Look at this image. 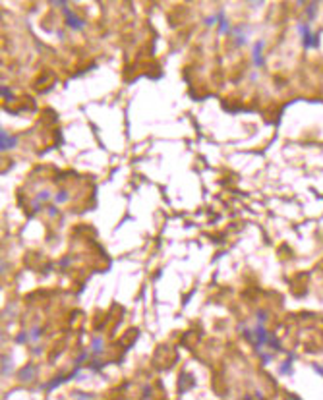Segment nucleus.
Masks as SVG:
<instances>
[{
  "instance_id": "nucleus-1",
  "label": "nucleus",
  "mask_w": 323,
  "mask_h": 400,
  "mask_svg": "<svg viewBox=\"0 0 323 400\" xmlns=\"http://www.w3.org/2000/svg\"><path fill=\"white\" fill-rule=\"evenodd\" d=\"M300 35H302V41H304L306 49H312V47H318V35L312 33V29L308 25L300 27Z\"/></svg>"
},
{
  "instance_id": "nucleus-2",
  "label": "nucleus",
  "mask_w": 323,
  "mask_h": 400,
  "mask_svg": "<svg viewBox=\"0 0 323 400\" xmlns=\"http://www.w3.org/2000/svg\"><path fill=\"white\" fill-rule=\"evenodd\" d=\"M35 365L33 364H27L25 367H21L18 371V381L19 383H31L35 379Z\"/></svg>"
},
{
  "instance_id": "nucleus-3",
  "label": "nucleus",
  "mask_w": 323,
  "mask_h": 400,
  "mask_svg": "<svg viewBox=\"0 0 323 400\" xmlns=\"http://www.w3.org/2000/svg\"><path fill=\"white\" fill-rule=\"evenodd\" d=\"M64 17H66V25H70L72 29H81V27H83V23H85L81 17L76 16L72 10H68L66 6H64Z\"/></svg>"
},
{
  "instance_id": "nucleus-4",
  "label": "nucleus",
  "mask_w": 323,
  "mask_h": 400,
  "mask_svg": "<svg viewBox=\"0 0 323 400\" xmlns=\"http://www.w3.org/2000/svg\"><path fill=\"white\" fill-rule=\"evenodd\" d=\"M0 149L2 151H10V149H14L16 145H18V138H14V136H10L8 132H4L2 130V134H0Z\"/></svg>"
},
{
  "instance_id": "nucleus-5",
  "label": "nucleus",
  "mask_w": 323,
  "mask_h": 400,
  "mask_svg": "<svg viewBox=\"0 0 323 400\" xmlns=\"http://www.w3.org/2000/svg\"><path fill=\"white\" fill-rule=\"evenodd\" d=\"M251 58H253V64L255 66H263V43L257 41L251 49Z\"/></svg>"
},
{
  "instance_id": "nucleus-6",
  "label": "nucleus",
  "mask_w": 323,
  "mask_h": 400,
  "mask_svg": "<svg viewBox=\"0 0 323 400\" xmlns=\"http://www.w3.org/2000/svg\"><path fill=\"white\" fill-rule=\"evenodd\" d=\"M178 385H180V395H184L188 389H192V387H194V377H192L188 371H184V373L180 375Z\"/></svg>"
},
{
  "instance_id": "nucleus-7",
  "label": "nucleus",
  "mask_w": 323,
  "mask_h": 400,
  "mask_svg": "<svg viewBox=\"0 0 323 400\" xmlns=\"http://www.w3.org/2000/svg\"><path fill=\"white\" fill-rule=\"evenodd\" d=\"M12 371H14V360H12V356L4 354L2 356V377L12 375Z\"/></svg>"
},
{
  "instance_id": "nucleus-8",
  "label": "nucleus",
  "mask_w": 323,
  "mask_h": 400,
  "mask_svg": "<svg viewBox=\"0 0 323 400\" xmlns=\"http://www.w3.org/2000/svg\"><path fill=\"white\" fill-rule=\"evenodd\" d=\"M103 348H105V342H103L101 336H97V338L91 342V352H93L95 356H101V354H103Z\"/></svg>"
},
{
  "instance_id": "nucleus-9",
  "label": "nucleus",
  "mask_w": 323,
  "mask_h": 400,
  "mask_svg": "<svg viewBox=\"0 0 323 400\" xmlns=\"http://www.w3.org/2000/svg\"><path fill=\"white\" fill-rule=\"evenodd\" d=\"M217 21H219V29H221V33H229V21H227V16H225V14H219V16H217Z\"/></svg>"
},
{
  "instance_id": "nucleus-10",
  "label": "nucleus",
  "mask_w": 323,
  "mask_h": 400,
  "mask_svg": "<svg viewBox=\"0 0 323 400\" xmlns=\"http://www.w3.org/2000/svg\"><path fill=\"white\" fill-rule=\"evenodd\" d=\"M41 334H43V330L39 329V327H31V329H29V340H31V342H39Z\"/></svg>"
},
{
  "instance_id": "nucleus-11",
  "label": "nucleus",
  "mask_w": 323,
  "mask_h": 400,
  "mask_svg": "<svg viewBox=\"0 0 323 400\" xmlns=\"http://www.w3.org/2000/svg\"><path fill=\"white\" fill-rule=\"evenodd\" d=\"M234 35H236V45H244V43H246V31H244V27H238Z\"/></svg>"
},
{
  "instance_id": "nucleus-12",
  "label": "nucleus",
  "mask_w": 323,
  "mask_h": 400,
  "mask_svg": "<svg viewBox=\"0 0 323 400\" xmlns=\"http://www.w3.org/2000/svg\"><path fill=\"white\" fill-rule=\"evenodd\" d=\"M25 342H29V330H21L16 336V344H25Z\"/></svg>"
},
{
  "instance_id": "nucleus-13",
  "label": "nucleus",
  "mask_w": 323,
  "mask_h": 400,
  "mask_svg": "<svg viewBox=\"0 0 323 400\" xmlns=\"http://www.w3.org/2000/svg\"><path fill=\"white\" fill-rule=\"evenodd\" d=\"M66 199H68V191H66V190H60L58 193H56V197H54V201H56V203H64Z\"/></svg>"
},
{
  "instance_id": "nucleus-14",
  "label": "nucleus",
  "mask_w": 323,
  "mask_h": 400,
  "mask_svg": "<svg viewBox=\"0 0 323 400\" xmlns=\"http://www.w3.org/2000/svg\"><path fill=\"white\" fill-rule=\"evenodd\" d=\"M281 373H292V358H288L285 364L281 365Z\"/></svg>"
},
{
  "instance_id": "nucleus-15",
  "label": "nucleus",
  "mask_w": 323,
  "mask_h": 400,
  "mask_svg": "<svg viewBox=\"0 0 323 400\" xmlns=\"http://www.w3.org/2000/svg\"><path fill=\"white\" fill-rule=\"evenodd\" d=\"M72 397L74 399H95V395H91V393H81V391H76Z\"/></svg>"
},
{
  "instance_id": "nucleus-16",
  "label": "nucleus",
  "mask_w": 323,
  "mask_h": 400,
  "mask_svg": "<svg viewBox=\"0 0 323 400\" xmlns=\"http://www.w3.org/2000/svg\"><path fill=\"white\" fill-rule=\"evenodd\" d=\"M2 97H4V99H6L8 103H10V101H14V95H12V91H10L8 87H4V85H2Z\"/></svg>"
},
{
  "instance_id": "nucleus-17",
  "label": "nucleus",
  "mask_w": 323,
  "mask_h": 400,
  "mask_svg": "<svg viewBox=\"0 0 323 400\" xmlns=\"http://www.w3.org/2000/svg\"><path fill=\"white\" fill-rule=\"evenodd\" d=\"M85 360H87V352H81V354H80V358H76V365L83 364Z\"/></svg>"
},
{
  "instance_id": "nucleus-18",
  "label": "nucleus",
  "mask_w": 323,
  "mask_h": 400,
  "mask_svg": "<svg viewBox=\"0 0 323 400\" xmlns=\"http://www.w3.org/2000/svg\"><path fill=\"white\" fill-rule=\"evenodd\" d=\"M257 319H259V323H263V321L267 319V313H265V312H257Z\"/></svg>"
},
{
  "instance_id": "nucleus-19",
  "label": "nucleus",
  "mask_w": 323,
  "mask_h": 400,
  "mask_svg": "<svg viewBox=\"0 0 323 400\" xmlns=\"http://www.w3.org/2000/svg\"><path fill=\"white\" fill-rule=\"evenodd\" d=\"M248 2H250L251 6H261V2H263V0H248Z\"/></svg>"
},
{
  "instance_id": "nucleus-20",
  "label": "nucleus",
  "mask_w": 323,
  "mask_h": 400,
  "mask_svg": "<svg viewBox=\"0 0 323 400\" xmlns=\"http://www.w3.org/2000/svg\"><path fill=\"white\" fill-rule=\"evenodd\" d=\"M56 4H60V6H66V0H54Z\"/></svg>"
}]
</instances>
